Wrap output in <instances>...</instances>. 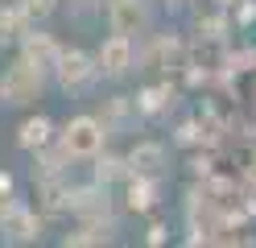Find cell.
<instances>
[{
    "instance_id": "cell-3",
    "label": "cell",
    "mask_w": 256,
    "mask_h": 248,
    "mask_svg": "<svg viewBox=\"0 0 256 248\" xmlns=\"http://www.w3.org/2000/svg\"><path fill=\"white\" fill-rule=\"evenodd\" d=\"M58 145H62V153H66L70 161H95L104 153V145H108V128L100 116H70L66 124L58 128Z\"/></svg>"
},
{
    "instance_id": "cell-4",
    "label": "cell",
    "mask_w": 256,
    "mask_h": 248,
    "mask_svg": "<svg viewBox=\"0 0 256 248\" xmlns=\"http://www.w3.org/2000/svg\"><path fill=\"white\" fill-rule=\"evenodd\" d=\"M95 62H100V79H108V83L128 79L132 66H136V38H124V33L108 29V38L95 50Z\"/></svg>"
},
{
    "instance_id": "cell-9",
    "label": "cell",
    "mask_w": 256,
    "mask_h": 248,
    "mask_svg": "<svg viewBox=\"0 0 256 248\" xmlns=\"http://www.w3.org/2000/svg\"><path fill=\"white\" fill-rule=\"evenodd\" d=\"M17 50H21L25 58H34L38 66H46V71H50V66H54V58H58V50H62V46H58V42L50 38V33H42V29H29L25 38H21V46H17Z\"/></svg>"
},
{
    "instance_id": "cell-6",
    "label": "cell",
    "mask_w": 256,
    "mask_h": 248,
    "mask_svg": "<svg viewBox=\"0 0 256 248\" xmlns=\"http://www.w3.org/2000/svg\"><path fill=\"white\" fill-rule=\"evenodd\" d=\"M0 236L8 244H29L38 240V215L29 211L25 203H17L12 194L0 198Z\"/></svg>"
},
{
    "instance_id": "cell-5",
    "label": "cell",
    "mask_w": 256,
    "mask_h": 248,
    "mask_svg": "<svg viewBox=\"0 0 256 248\" xmlns=\"http://www.w3.org/2000/svg\"><path fill=\"white\" fill-rule=\"evenodd\" d=\"M153 25V13L145 0H108V29L124 38H145Z\"/></svg>"
},
{
    "instance_id": "cell-8",
    "label": "cell",
    "mask_w": 256,
    "mask_h": 248,
    "mask_svg": "<svg viewBox=\"0 0 256 248\" xmlns=\"http://www.w3.org/2000/svg\"><path fill=\"white\" fill-rule=\"evenodd\" d=\"M128 174H149V178H162L166 170V145L162 141H136L128 149Z\"/></svg>"
},
{
    "instance_id": "cell-14",
    "label": "cell",
    "mask_w": 256,
    "mask_h": 248,
    "mask_svg": "<svg viewBox=\"0 0 256 248\" xmlns=\"http://www.w3.org/2000/svg\"><path fill=\"white\" fill-rule=\"evenodd\" d=\"M4 194H12V174L0 170V198H4Z\"/></svg>"
},
{
    "instance_id": "cell-12",
    "label": "cell",
    "mask_w": 256,
    "mask_h": 248,
    "mask_svg": "<svg viewBox=\"0 0 256 248\" xmlns=\"http://www.w3.org/2000/svg\"><path fill=\"white\" fill-rule=\"evenodd\" d=\"M104 240H112L108 219H78V231H70L62 244H104Z\"/></svg>"
},
{
    "instance_id": "cell-15",
    "label": "cell",
    "mask_w": 256,
    "mask_h": 248,
    "mask_svg": "<svg viewBox=\"0 0 256 248\" xmlns=\"http://www.w3.org/2000/svg\"><path fill=\"white\" fill-rule=\"evenodd\" d=\"M166 5H170V9H182V5H186V0H166Z\"/></svg>"
},
{
    "instance_id": "cell-2",
    "label": "cell",
    "mask_w": 256,
    "mask_h": 248,
    "mask_svg": "<svg viewBox=\"0 0 256 248\" xmlns=\"http://www.w3.org/2000/svg\"><path fill=\"white\" fill-rule=\"evenodd\" d=\"M50 79H54V87L66 91V95H87L95 83H100V62H95V54H87V50H78V46H62L54 66H50Z\"/></svg>"
},
{
    "instance_id": "cell-11",
    "label": "cell",
    "mask_w": 256,
    "mask_h": 248,
    "mask_svg": "<svg viewBox=\"0 0 256 248\" xmlns=\"http://www.w3.org/2000/svg\"><path fill=\"white\" fill-rule=\"evenodd\" d=\"M140 116V108H136V99H128V95H112L108 104H104V112H100V120H104V128H108V137L112 132H120L128 120H136Z\"/></svg>"
},
{
    "instance_id": "cell-10",
    "label": "cell",
    "mask_w": 256,
    "mask_h": 248,
    "mask_svg": "<svg viewBox=\"0 0 256 248\" xmlns=\"http://www.w3.org/2000/svg\"><path fill=\"white\" fill-rule=\"evenodd\" d=\"M34 29V21H29V13L21 5H4L0 9V46H21V38Z\"/></svg>"
},
{
    "instance_id": "cell-7",
    "label": "cell",
    "mask_w": 256,
    "mask_h": 248,
    "mask_svg": "<svg viewBox=\"0 0 256 248\" xmlns=\"http://www.w3.org/2000/svg\"><path fill=\"white\" fill-rule=\"evenodd\" d=\"M54 141H58V124L50 120V116H42V112L25 116V120L17 124V145L25 149V153H42V149L54 145Z\"/></svg>"
},
{
    "instance_id": "cell-1",
    "label": "cell",
    "mask_w": 256,
    "mask_h": 248,
    "mask_svg": "<svg viewBox=\"0 0 256 248\" xmlns=\"http://www.w3.org/2000/svg\"><path fill=\"white\" fill-rule=\"evenodd\" d=\"M46 83H50V71L38 66L34 58H25L21 50H17V58L0 71V104L25 108V104H34V99H42Z\"/></svg>"
},
{
    "instance_id": "cell-13",
    "label": "cell",
    "mask_w": 256,
    "mask_h": 248,
    "mask_svg": "<svg viewBox=\"0 0 256 248\" xmlns=\"http://www.w3.org/2000/svg\"><path fill=\"white\" fill-rule=\"evenodd\" d=\"M95 178H100V186H108V182H116V178H128V161L124 157H95Z\"/></svg>"
}]
</instances>
